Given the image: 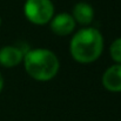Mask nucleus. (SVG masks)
Instances as JSON below:
<instances>
[{
    "instance_id": "6",
    "label": "nucleus",
    "mask_w": 121,
    "mask_h": 121,
    "mask_svg": "<svg viewBox=\"0 0 121 121\" xmlns=\"http://www.w3.org/2000/svg\"><path fill=\"white\" fill-rule=\"evenodd\" d=\"M104 88L111 93H121V65L114 64L109 66L101 77Z\"/></svg>"
},
{
    "instance_id": "8",
    "label": "nucleus",
    "mask_w": 121,
    "mask_h": 121,
    "mask_svg": "<svg viewBox=\"0 0 121 121\" xmlns=\"http://www.w3.org/2000/svg\"><path fill=\"white\" fill-rule=\"evenodd\" d=\"M109 55L114 64L121 65V37L114 39L109 46Z\"/></svg>"
},
{
    "instance_id": "1",
    "label": "nucleus",
    "mask_w": 121,
    "mask_h": 121,
    "mask_svg": "<svg viewBox=\"0 0 121 121\" xmlns=\"http://www.w3.org/2000/svg\"><path fill=\"white\" fill-rule=\"evenodd\" d=\"M105 41L101 32L92 26L74 32L69 41V53L73 60L82 65L93 64L101 56Z\"/></svg>"
},
{
    "instance_id": "3",
    "label": "nucleus",
    "mask_w": 121,
    "mask_h": 121,
    "mask_svg": "<svg viewBox=\"0 0 121 121\" xmlns=\"http://www.w3.org/2000/svg\"><path fill=\"white\" fill-rule=\"evenodd\" d=\"M24 14L26 19L37 26L49 24L55 14V7L52 0H26L24 4Z\"/></svg>"
},
{
    "instance_id": "7",
    "label": "nucleus",
    "mask_w": 121,
    "mask_h": 121,
    "mask_svg": "<svg viewBox=\"0 0 121 121\" xmlns=\"http://www.w3.org/2000/svg\"><path fill=\"white\" fill-rule=\"evenodd\" d=\"M72 17L74 19V21L77 22V25H80L82 27H87L91 26V24L94 20V8L91 4H88L87 1H79L73 6L72 9Z\"/></svg>"
},
{
    "instance_id": "4",
    "label": "nucleus",
    "mask_w": 121,
    "mask_h": 121,
    "mask_svg": "<svg viewBox=\"0 0 121 121\" xmlns=\"http://www.w3.org/2000/svg\"><path fill=\"white\" fill-rule=\"evenodd\" d=\"M77 22L74 21L71 13H59L54 14L52 20L49 21V28L52 33L58 37H67L75 32Z\"/></svg>"
},
{
    "instance_id": "9",
    "label": "nucleus",
    "mask_w": 121,
    "mask_h": 121,
    "mask_svg": "<svg viewBox=\"0 0 121 121\" xmlns=\"http://www.w3.org/2000/svg\"><path fill=\"white\" fill-rule=\"evenodd\" d=\"M4 86H5V79H4V77H2L1 72H0V93L2 92V89H4Z\"/></svg>"
},
{
    "instance_id": "2",
    "label": "nucleus",
    "mask_w": 121,
    "mask_h": 121,
    "mask_svg": "<svg viewBox=\"0 0 121 121\" xmlns=\"http://www.w3.org/2000/svg\"><path fill=\"white\" fill-rule=\"evenodd\" d=\"M25 72L39 82L53 80L60 69L59 58L48 48H31L22 60Z\"/></svg>"
},
{
    "instance_id": "5",
    "label": "nucleus",
    "mask_w": 121,
    "mask_h": 121,
    "mask_svg": "<svg viewBox=\"0 0 121 121\" xmlns=\"http://www.w3.org/2000/svg\"><path fill=\"white\" fill-rule=\"evenodd\" d=\"M24 56V52L17 45H5L0 47V66L5 68H13L20 65Z\"/></svg>"
},
{
    "instance_id": "10",
    "label": "nucleus",
    "mask_w": 121,
    "mask_h": 121,
    "mask_svg": "<svg viewBox=\"0 0 121 121\" xmlns=\"http://www.w3.org/2000/svg\"><path fill=\"white\" fill-rule=\"evenodd\" d=\"M1 25H2V19H1V17H0V27H1Z\"/></svg>"
}]
</instances>
